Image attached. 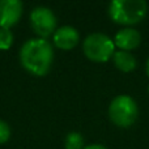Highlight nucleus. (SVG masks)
I'll return each mask as SVG.
<instances>
[{
  "instance_id": "nucleus-1",
  "label": "nucleus",
  "mask_w": 149,
  "mask_h": 149,
  "mask_svg": "<svg viewBox=\"0 0 149 149\" xmlns=\"http://www.w3.org/2000/svg\"><path fill=\"white\" fill-rule=\"evenodd\" d=\"M54 59L51 43L43 38H31L22 45L20 60L26 71L36 76H45Z\"/></svg>"
},
{
  "instance_id": "nucleus-2",
  "label": "nucleus",
  "mask_w": 149,
  "mask_h": 149,
  "mask_svg": "<svg viewBox=\"0 0 149 149\" xmlns=\"http://www.w3.org/2000/svg\"><path fill=\"white\" fill-rule=\"evenodd\" d=\"M148 4L144 0H113L109 5L111 20L122 25H134L145 17Z\"/></svg>"
},
{
  "instance_id": "nucleus-3",
  "label": "nucleus",
  "mask_w": 149,
  "mask_h": 149,
  "mask_svg": "<svg viewBox=\"0 0 149 149\" xmlns=\"http://www.w3.org/2000/svg\"><path fill=\"white\" fill-rule=\"evenodd\" d=\"M139 107L136 101L127 94L116 95L109 106V116L118 127H130L136 122Z\"/></svg>"
},
{
  "instance_id": "nucleus-4",
  "label": "nucleus",
  "mask_w": 149,
  "mask_h": 149,
  "mask_svg": "<svg viewBox=\"0 0 149 149\" xmlns=\"http://www.w3.org/2000/svg\"><path fill=\"white\" fill-rule=\"evenodd\" d=\"M82 50L88 59L97 63H105L115 52V43L103 33H92L84 39Z\"/></svg>"
},
{
  "instance_id": "nucleus-5",
  "label": "nucleus",
  "mask_w": 149,
  "mask_h": 149,
  "mask_svg": "<svg viewBox=\"0 0 149 149\" xmlns=\"http://www.w3.org/2000/svg\"><path fill=\"white\" fill-rule=\"evenodd\" d=\"M30 25L39 38H46L51 33H55L56 17L54 12L46 7H36L30 13Z\"/></svg>"
},
{
  "instance_id": "nucleus-6",
  "label": "nucleus",
  "mask_w": 149,
  "mask_h": 149,
  "mask_svg": "<svg viewBox=\"0 0 149 149\" xmlns=\"http://www.w3.org/2000/svg\"><path fill=\"white\" fill-rule=\"evenodd\" d=\"M22 15L20 0H0V28L9 29L16 25Z\"/></svg>"
},
{
  "instance_id": "nucleus-7",
  "label": "nucleus",
  "mask_w": 149,
  "mask_h": 149,
  "mask_svg": "<svg viewBox=\"0 0 149 149\" xmlns=\"http://www.w3.org/2000/svg\"><path fill=\"white\" fill-rule=\"evenodd\" d=\"M52 39H54V43L56 47L62 50H71L79 43L80 36L79 31L73 26L65 25L55 30Z\"/></svg>"
},
{
  "instance_id": "nucleus-8",
  "label": "nucleus",
  "mask_w": 149,
  "mask_h": 149,
  "mask_svg": "<svg viewBox=\"0 0 149 149\" xmlns=\"http://www.w3.org/2000/svg\"><path fill=\"white\" fill-rule=\"evenodd\" d=\"M141 42V36L140 33L134 28H123L115 34L114 38V43L115 46L119 47V50H124V51H130V50L136 49Z\"/></svg>"
},
{
  "instance_id": "nucleus-9",
  "label": "nucleus",
  "mask_w": 149,
  "mask_h": 149,
  "mask_svg": "<svg viewBox=\"0 0 149 149\" xmlns=\"http://www.w3.org/2000/svg\"><path fill=\"white\" fill-rule=\"evenodd\" d=\"M114 64L122 72H131L136 68V58L130 51L124 50H116L113 55Z\"/></svg>"
},
{
  "instance_id": "nucleus-10",
  "label": "nucleus",
  "mask_w": 149,
  "mask_h": 149,
  "mask_svg": "<svg viewBox=\"0 0 149 149\" xmlns=\"http://www.w3.org/2000/svg\"><path fill=\"white\" fill-rule=\"evenodd\" d=\"M65 149H82L84 137L80 132H70L65 137Z\"/></svg>"
},
{
  "instance_id": "nucleus-11",
  "label": "nucleus",
  "mask_w": 149,
  "mask_h": 149,
  "mask_svg": "<svg viewBox=\"0 0 149 149\" xmlns=\"http://www.w3.org/2000/svg\"><path fill=\"white\" fill-rule=\"evenodd\" d=\"M13 43V34L9 29L0 28V50H8Z\"/></svg>"
},
{
  "instance_id": "nucleus-12",
  "label": "nucleus",
  "mask_w": 149,
  "mask_h": 149,
  "mask_svg": "<svg viewBox=\"0 0 149 149\" xmlns=\"http://www.w3.org/2000/svg\"><path fill=\"white\" fill-rule=\"evenodd\" d=\"M10 136V128L7 122L0 119V144H4L9 140Z\"/></svg>"
},
{
  "instance_id": "nucleus-13",
  "label": "nucleus",
  "mask_w": 149,
  "mask_h": 149,
  "mask_svg": "<svg viewBox=\"0 0 149 149\" xmlns=\"http://www.w3.org/2000/svg\"><path fill=\"white\" fill-rule=\"evenodd\" d=\"M84 149H107V148L102 144H90V145H88V147H85Z\"/></svg>"
},
{
  "instance_id": "nucleus-14",
  "label": "nucleus",
  "mask_w": 149,
  "mask_h": 149,
  "mask_svg": "<svg viewBox=\"0 0 149 149\" xmlns=\"http://www.w3.org/2000/svg\"><path fill=\"white\" fill-rule=\"evenodd\" d=\"M147 72H148V76H149V58L147 60Z\"/></svg>"
},
{
  "instance_id": "nucleus-15",
  "label": "nucleus",
  "mask_w": 149,
  "mask_h": 149,
  "mask_svg": "<svg viewBox=\"0 0 149 149\" xmlns=\"http://www.w3.org/2000/svg\"><path fill=\"white\" fill-rule=\"evenodd\" d=\"M148 93H149V85H148Z\"/></svg>"
}]
</instances>
